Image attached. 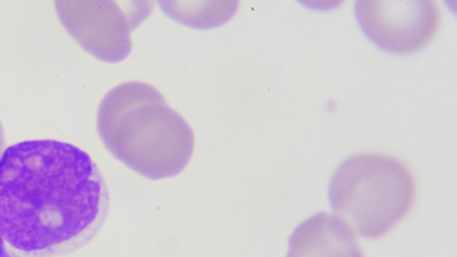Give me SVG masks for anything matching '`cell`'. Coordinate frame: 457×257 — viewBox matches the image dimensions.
Instances as JSON below:
<instances>
[{
    "label": "cell",
    "instance_id": "1",
    "mask_svg": "<svg viewBox=\"0 0 457 257\" xmlns=\"http://www.w3.org/2000/svg\"><path fill=\"white\" fill-rule=\"evenodd\" d=\"M107 210L105 179L78 146L29 140L0 155V235L18 253H72L99 232Z\"/></svg>",
    "mask_w": 457,
    "mask_h": 257
},
{
    "label": "cell",
    "instance_id": "2",
    "mask_svg": "<svg viewBox=\"0 0 457 257\" xmlns=\"http://www.w3.org/2000/svg\"><path fill=\"white\" fill-rule=\"evenodd\" d=\"M97 131L113 157L150 179L182 173L195 152L188 122L144 82H125L106 94L97 112Z\"/></svg>",
    "mask_w": 457,
    "mask_h": 257
},
{
    "label": "cell",
    "instance_id": "3",
    "mask_svg": "<svg viewBox=\"0 0 457 257\" xmlns=\"http://www.w3.org/2000/svg\"><path fill=\"white\" fill-rule=\"evenodd\" d=\"M329 198L334 212L359 236L382 238L412 211L415 174L400 159L361 153L346 159L334 173Z\"/></svg>",
    "mask_w": 457,
    "mask_h": 257
},
{
    "label": "cell",
    "instance_id": "4",
    "mask_svg": "<svg viewBox=\"0 0 457 257\" xmlns=\"http://www.w3.org/2000/svg\"><path fill=\"white\" fill-rule=\"evenodd\" d=\"M355 14L377 46L395 54L422 50L443 21L440 4L434 0H359Z\"/></svg>",
    "mask_w": 457,
    "mask_h": 257
},
{
    "label": "cell",
    "instance_id": "5",
    "mask_svg": "<svg viewBox=\"0 0 457 257\" xmlns=\"http://www.w3.org/2000/svg\"><path fill=\"white\" fill-rule=\"evenodd\" d=\"M61 21L73 38L91 54L119 62L131 50V30L145 13L125 14L116 3L63 2L58 3Z\"/></svg>",
    "mask_w": 457,
    "mask_h": 257
},
{
    "label": "cell",
    "instance_id": "6",
    "mask_svg": "<svg viewBox=\"0 0 457 257\" xmlns=\"http://www.w3.org/2000/svg\"><path fill=\"white\" fill-rule=\"evenodd\" d=\"M287 257H364L351 226L320 212L303 221L288 238Z\"/></svg>",
    "mask_w": 457,
    "mask_h": 257
},
{
    "label": "cell",
    "instance_id": "7",
    "mask_svg": "<svg viewBox=\"0 0 457 257\" xmlns=\"http://www.w3.org/2000/svg\"><path fill=\"white\" fill-rule=\"evenodd\" d=\"M0 257H23L21 256L20 253H17L14 249H9L7 246V243H5L4 238L0 235Z\"/></svg>",
    "mask_w": 457,
    "mask_h": 257
},
{
    "label": "cell",
    "instance_id": "8",
    "mask_svg": "<svg viewBox=\"0 0 457 257\" xmlns=\"http://www.w3.org/2000/svg\"><path fill=\"white\" fill-rule=\"evenodd\" d=\"M5 146V139H4V128H3V125L0 124V155L3 154V149Z\"/></svg>",
    "mask_w": 457,
    "mask_h": 257
}]
</instances>
